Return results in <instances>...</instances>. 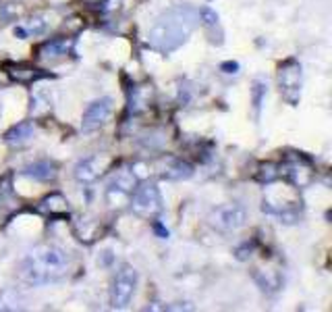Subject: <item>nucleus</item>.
<instances>
[{"label":"nucleus","mask_w":332,"mask_h":312,"mask_svg":"<svg viewBox=\"0 0 332 312\" xmlns=\"http://www.w3.org/2000/svg\"><path fill=\"white\" fill-rule=\"evenodd\" d=\"M199 23L197 8L189 4L172 6L156 19L148 33V46L162 54H170L179 50L181 46L189 40L193 29Z\"/></svg>","instance_id":"obj_1"},{"label":"nucleus","mask_w":332,"mask_h":312,"mask_svg":"<svg viewBox=\"0 0 332 312\" xmlns=\"http://www.w3.org/2000/svg\"><path fill=\"white\" fill-rule=\"evenodd\" d=\"M69 269V256L63 248L44 244L33 248L19 264V279L29 287H44L63 279Z\"/></svg>","instance_id":"obj_2"},{"label":"nucleus","mask_w":332,"mask_h":312,"mask_svg":"<svg viewBox=\"0 0 332 312\" xmlns=\"http://www.w3.org/2000/svg\"><path fill=\"white\" fill-rule=\"evenodd\" d=\"M301 86H303L301 63L291 56V59L278 65V90L282 100L291 104V106H297L301 98Z\"/></svg>","instance_id":"obj_3"},{"label":"nucleus","mask_w":332,"mask_h":312,"mask_svg":"<svg viewBox=\"0 0 332 312\" xmlns=\"http://www.w3.org/2000/svg\"><path fill=\"white\" fill-rule=\"evenodd\" d=\"M137 283H139V273L133 267L125 264V267H121V271H116L112 279V287H110L112 308H127L131 304V300L137 292Z\"/></svg>","instance_id":"obj_4"},{"label":"nucleus","mask_w":332,"mask_h":312,"mask_svg":"<svg viewBox=\"0 0 332 312\" xmlns=\"http://www.w3.org/2000/svg\"><path fill=\"white\" fill-rule=\"evenodd\" d=\"M247 221V208L241 202H229L216 206L214 210L210 212V225L222 231V233H233V231H239Z\"/></svg>","instance_id":"obj_5"},{"label":"nucleus","mask_w":332,"mask_h":312,"mask_svg":"<svg viewBox=\"0 0 332 312\" xmlns=\"http://www.w3.org/2000/svg\"><path fill=\"white\" fill-rule=\"evenodd\" d=\"M131 194H133L131 196V210L137 216L154 218L164 210L160 190L154 186V183H144V186L135 188V192H131Z\"/></svg>","instance_id":"obj_6"},{"label":"nucleus","mask_w":332,"mask_h":312,"mask_svg":"<svg viewBox=\"0 0 332 312\" xmlns=\"http://www.w3.org/2000/svg\"><path fill=\"white\" fill-rule=\"evenodd\" d=\"M112 112V98L110 96H104V98H98L93 100L89 106L85 108V112H83V121H81V129L85 133H91L100 129V127L108 121Z\"/></svg>","instance_id":"obj_7"},{"label":"nucleus","mask_w":332,"mask_h":312,"mask_svg":"<svg viewBox=\"0 0 332 312\" xmlns=\"http://www.w3.org/2000/svg\"><path fill=\"white\" fill-rule=\"evenodd\" d=\"M106 165H108V160H106L104 156L91 154V156L81 158L79 163L75 165L73 175H75V179H77L79 183H93V181H96V179L102 175V173H104Z\"/></svg>","instance_id":"obj_8"},{"label":"nucleus","mask_w":332,"mask_h":312,"mask_svg":"<svg viewBox=\"0 0 332 312\" xmlns=\"http://www.w3.org/2000/svg\"><path fill=\"white\" fill-rule=\"evenodd\" d=\"M35 133V127L31 121H21L17 125H13L10 129L4 133V142L10 144V146H23L27 144Z\"/></svg>","instance_id":"obj_9"},{"label":"nucleus","mask_w":332,"mask_h":312,"mask_svg":"<svg viewBox=\"0 0 332 312\" xmlns=\"http://www.w3.org/2000/svg\"><path fill=\"white\" fill-rule=\"evenodd\" d=\"M25 177H31V179H38V181H50L56 177V165L50 163V160H35V163L27 165L25 169L21 171Z\"/></svg>","instance_id":"obj_10"},{"label":"nucleus","mask_w":332,"mask_h":312,"mask_svg":"<svg viewBox=\"0 0 332 312\" xmlns=\"http://www.w3.org/2000/svg\"><path fill=\"white\" fill-rule=\"evenodd\" d=\"M191 175H193V167L185 163V160H179V158L168 160V165L162 171V177L172 179V181H183V179H189Z\"/></svg>","instance_id":"obj_11"},{"label":"nucleus","mask_w":332,"mask_h":312,"mask_svg":"<svg viewBox=\"0 0 332 312\" xmlns=\"http://www.w3.org/2000/svg\"><path fill=\"white\" fill-rule=\"evenodd\" d=\"M6 73L19 84H31L35 79L44 77V73H40V69L29 67V65H13V71H6Z\"/></svg>","instance_id":"obj_12"},{"label":"nucleus","mask_w":332,"mask_h":312,"mask_svg":"<svg viewBox=\"0 0 332 312\" xmlns=\"http://www.w3.org/2000/svg\"><path fill=\"white\" fill-rule=\"evenodd\" d=\"M135 188V175H131L129 171H121L118 175H114V179L110 181L108 194L118 192V194H131Z\"/></svg>","instance_id":"obj_13"},{"label":"nucleus","mask_w":332,"mask_h":312,"mask_svg":"<svg viewBox=\"0 0 332 312\" xmlns=\"http://www.w3.org/2000/svg\"><path fill=\"white\" fill-rule=\"evenodd\" d=\"M23 302L25 300L15 287H6V290L0 292V310H21Z\"/></svg>","instance_id":"obj_14"},{"label":"nucleus","mask_w":332,"mask_h":312,"mask_svg":"<svg viewBox=\"0 0 332 312\" xmlns=\"http://www.w3.org/2000/svg\"><path fill=\"white\" fill-rule=\"evenodd\" d=\"M266 94H268V82H266L264 77H255L253 79V86H251V104H253L255 117H259V110H262V104L266 100Z\"/></svg>","instance_id":"obj_15"},{"label":"nucleus","mask_w":332,"mask_h":312,"mask_svg":"<svg viewBox=\"0 0 332 312\" xmlns=\"http://www.w3.org/2000/svg\"><path fill=\"white\" fill-rule=\"evenodd\" d=\"M40 50L46 52V54H42V56H61V54H67L69 42H67V40H50V42H46Z\"/></svg>","instance_id":"obj_16"},{"label":"nucleus","mask_w":332,"mask_h":312,"mask_svg":"<svg viewBox=\"0 0 332 312\" xmlns=\"http://www.w3.org/2000/svg\"><path fill=\"white\" fill-rule=\"evenodd\" d=\"M280 177V173H278V167L276 165H272V163H266V165H262L259 167V171H257V175H255V179L257 181H262V183H270L274 181V179H278Z\"/></svg>","instance_id":"obj_17"},{"label":"nucleus","mask_w":332,"mask_h":312,"mask_svg":"<svg viewBox=\"0 0 332 312\" xmlns=\"http://www.w3.org/2000/svg\"><path fill=\"white\" fill-rule=\"evenodd\" d=\"M197 15H199V21H204V25H208V27L218 25V13H216L214 8L201 6V8L197 10Z\"/></svg>","instance_id":"obj_18"},{"label":"nucleus","mask_w":332,"mask_h":312,"mask_svg":"<svg viewBox=\"0 0 332 312\" xmlns=\"http://www.w3.org/2000/svg\"><path fill=\"white\" fill-rule=\"evenodd\" d=\"M253 252H255V241L251 239V241H243V244L235 250V256L239 258V260H247Z\"/></svg>","instance_id":"obj_19"},{"label":"nucleus","mask_w":332,"mask_h":312,"mask_svg":"<svg viewBox=\"0 0 332 312\" xmlns=\"http://www.w3.org/2000/svg\"><path fill=\"white\" fill-rule=\"evenodd\" d=\"M25 31H27V33H33V36H38V33H44V31H46V23H44L42 19L35 17V19H31V23L27 25Z\"/></svg>","instance_id":"obj_20"},{"label":"nucleus","mask_w":332,"mask_h":312,"mask_svg":"<svg viewBox=\"0 0 332 312\" xmlns=\"http://www.w3.org/2000/svg\"><path fill=\"white\" fill-rule=\"evenodd\" d=\"M220 69L224 73H239V63L237 61H227V63H222Z\"/></svg>","instance_id":"obj_21"},{"label":"nucleus","mask_w":332,"mask_h":312,"mask_svg":"<svg viewBox=\"0 0 332 312\" xmlns=\"http://www.w3.org/2000/svg\"><path fill=\"white\" fill-rule=\"evenodd\" d=\"M154 231L158 233V237H160V239H166V237H168V229L162 227L158 221H154Z\"/></svg>","instance_id":"obj_22"}]
</instances>
